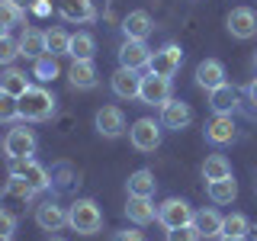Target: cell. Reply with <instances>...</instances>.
Returning <instances> with one entry per match:
<instances>
[{"label": "cell", "instance_id": "7402d4cb", "mask_svg": "<svg viewBox=\"0 0 257 241\" xmlns=\"http://www.w3.org/2000/svg\"><path fill=\"white\" fill-rule=\"evenodd\" d=\"M125 190H128V196H155L158 180H155V174H151L148 167H142V171H132V174H128Z\"/></svg>", "mask_w": 257, "mask_h": 241}, {"label": "cell", "instance_id": "e575fe53", "mask_svg": "<svg viewBox=\"0 0 257 241\" xmlns=\"http://www.w3.org/2000/svg\"><path fill=\"white\" fill-rule=\"evenodd\" d=\"M13 119H20V100L0 90V123H13Z\"/></svg>", "mask_w": 257, "mask_h": 241}, {"label": "cell", "instance_id": "d6a6232c", "mask_svg": "<svg viewBox=\"0 0 257 241\" xmlns=\"http://www.w3.org/2000/svg\"><path fill=\"white\" fill-rule=\"evenodd\" d=\"M23 20H26V13H23L20 4H13V0H0V23H4L7 29H10V26H23Z\"/></svg>", "mask_w": 257, "mask_h": 241}, {"label": "cell", "instance_id": "484cf974", "mask_svg": "<svg viewBox=\"0 0 257 241\" xmlns=\"http://www.w3.org/2000/svg\"><path fill=\"white\" fill-rule=\"evenodd\" d=\"M32 196H36V190H32L23 177H10V180H7V187H4V193H0V199H4V203H13V199H16V203H23V206H26Z\"/></svg>", "mask_w": 257, "mask_h": 241}, {"label": "cell", "instance_id": "2e32d148", "mask_svg": "<svg viewBox=\"0 0 257 241\" xmlns=\"http://www.w3.org/2000/svg\"><path fill=\"white\" fill-rule=\"evenodd\" d=\"M20 55L23 58H29V61H39L42 55H48V45H45V32L42 29H23V36H20Z\"/></svg>", "mask_w": 257, "mask_h": 241}, {"label": "cell", "instance_id": "60d3db41", "mask_svg": "<svg viewBox=\"0 0 257 241\" xmlns=\"http://www.w3.org/2000/svg\"><path fill=\"white\" fill-rule=\"evenodd\" d=\"M247 96H251V103L257 106V80H251V87H247Z\"/></svg>", "mask_w": 257, "mask_h": 241}, {"label": "cell", "instance_id": "5b68a950", "mask_svg": "<svg viewBox=\"0 0 257 241\" xmlns=\"http://www.w3.org/2000/svg\"><path fill=\"white\" fill-rule=\"evenodd\" d=\"M180 61H183V48L167 42L164 48H158L155 55H151L148 61V71L151 74H161V77H174L177 71H180Z\"/></svg>", "mask_w": 257, "mask_h": 241}, {"label": "cell", "instance_id": "f1b7e54d", "mask_svg": "<svg viewBox=\"0 0 257 241\" xmlns=\"http://www.w3.org/2000/svg\"><path fill=\"white\" fill-rule=\"evenodd\" d=\"M23 180H26V183H29V187H32V190H36V193H39V190H45V187H48V183H52V177H48V171H45V167H42V164H36V161H32V158H29V164H26V171H23Z\"/></svg>", "mask_w": 257, "mask_h": 241}, {"label": "cell", "instance_id": "ffe728a7", "mask_svg": "<svg viewBox=\"0 0 257 241\" xmlns=\"http://www.w3.org/2000/svg\"><path fill=\"white\" fill-rule=\"evenodd\" d=\"M151 29H155V23H151V16L145 13V10H132L122 20V32H125V39H148L151 36Z\"/></svg>", "mask_w": 257, "mask_h": 241}, {"label": "cell", "instance_id": "603a6c76", "mask_svg": "<svg viewBox=\"0 0 257 241\" xmlns=\"http://www.w3.org/2000/svg\"><path fill=\"white\" fill-rule=\"evenodd\" d=\"M222 222H225V215H219L215 209H199V212L193 215V225H196L199 238H219L222 235Z\"/></svg>", "mask_w": 257, "mask_h": 241}, {"label": "cell", "instance_id": "7dc6e473", "mask_svg": "<svg viewBox=\"0 0 257 241\" xmlns=\"http://www.w3.org/2000/svg\"><path fill=\"white\" fill-rule=\"evenodd\" d=\"M254 64H257V52H254Z\"/></svg>", "mask_w": 257, "mask_h": 241}, {"label": "cell", "instance_id": "c3c4849f", "mask_svg": "<svg viewBox=\"0 0 257 241\" xmlns=\"http://www.w3.org/2000/svg\"><path fill=\"white\" fill-rule=\"evenodd\" d=\"M4 241H10V238H4Z\"/></svg>", "mask_w": 257, "mask_h": 241}, {"label": "cell", "instance_id": "f6af8a7d", "mask_svg": "<svg viewBox=\"0 0 257 241\" xmlns=\"http://www.w3.org/2000/svg\"><path fill=\"white\" fill-rule=\"evenodd\" d=\"M7 36V26H4V23H0V39H4Z\"/></svg>", "mask_w": 257, "mask_h": 241}, {"label": "cell", "instance_id": "ba28073f", "mask_svg": "<svg viewBox=\"0 0 257 241\" xmlns=\"http://www.w3.org/2000/svg\"><path fill=\"white\" fill-rule=\"evenodd\" d=\"M4 151H7V158H29L32 151H36V135H32V129H26V126L10 129L7 139H4Z\"/></svg>", "mask_w": 257, "mask_h": 241}, {"label": "cell", "instance_id": "277c9868", "mask_svg": "<svg viewBox=\"0 0 257 241\" xmlns=\"http://www.w3.org/2000/svg\"><path fill=\"white\" fill-rule=\"evenodd\" d=\"M193 215H196V209H193L187 199H164V203L158 206V222L164 225V228H180V225H190Z\"/></svg>", "mask_w": 257, "mask_h": 241}, {"label": "cell", "instance_id": "30bf717a", "mask_svg": "<svg viewBox=\"0 0 257 241\" xmlns=\"http://www.w3.org/2000/svg\"><path fill=\"white\" fill-rule=\"evenodd\" d=\"M190 123H193L190 103H183V100H167L164 106H161V126H164V129L180 132V129H187Z\"/></svg>", "mask_w": 257, "mask_h": 241}, {"label": "cell", "instance_id": "74e56055", "mask_svg": "<svg viewBox=\"0 0 257 241\" xmlns=\"http://www.w3.org/2000/svg\"><path fill=\"white\" fill-rule=\"evenodd\" d=\"M26 164H29V158H7V174H10V177H23Z\"/></svg>", "mask_w": 257, "mask_h": 241}, {"label": "cell", "instance_id": "cb8c5ba5", "mask_svg": "<svg viewBox=\"0 0 257 241\" xmlns=\"http://www.w3.org/2000/svg\"><path fill=\"white\" fill-rule=\"evenodd\" d=\"M29 77H26V71H16V68H7L4 74H0V90L4 93H10V96H16V100H20L23 93L29 90Z\"/></svg>", "mask_w": 257, "mask_h": 241}, {"label": "cell", "instance_id": "f546056e", "mask_svg": "<svg viewBox=\"0 0 257 241\" xmlns=\"http://www.w3.org/2000/svg\"><path fill=\"white\" fill-rule=\"evenodd\" d=\"M247 231H251V222H247V215H244V212H231V215H225V222H222V235L247 238Z\"/></svg>", "mask_w": 257, "mask_h": 241}, {"label": "cell", "instance_id": "f35d334b", "mask_svg": "<svg viewBox=\"0 0 257 241\" xmlns=\"http://www.w3.org/2000/svg\"><path fill=\"white\" fill-rule=\"evenodd\" d=\"M112 241H145V235L142 231H116V235H112Z\"/></svg>", "mask_w": 257, "mask_h": 241}, {"label": "cell", "instance_id": "ee69618b", "mask_svg": "<svg viewBox=\"0 0 257 241\" xmlns=\"http://www.w3.org/2000/svg\"><path fill=\"white\" fill-rule=\"evenodd\" d=\"M251 235H254V241H257V222H254V225H251Z\"/></svg>", "mask_w": 257, "mask_h": 241}, {"label": "cell", "instance_id": "7a4b0ae2", "mask_svg": "<svg viewBox=\"0 0 257 241\" xmlns=\"http://www.w3.org/2000/svg\"><path fill=\"white\" fill-rule=\"evenodd\" d=\"M68 225L77 231V235H96L103 228V212L93 199H77L68 209Z\"/></svg>", "mask_w": 257, "mask_h": 241}, {"label": "cell", "instance_id": "9c48e42d", "mask_svg": "<svg viewBox=\"0 0 257 241\" xmlns=\"http://www.w3.org/2000/svg\"><path fill=\"white\" fill-rule=\"evenodd\" d=\"M109 84L119 100H139V93H142V74L132 68H122V64H119V71L112 74Z\"/></svg>", "mask_w": 257, "mask_h": 241}, {"label": "cell", "instance_id": "d4e9b609", "mask_svg": "<svg viewBox=\"0 0 257 241\" xmlns=\"http://www.w3.org/2000/svg\"><path fill=\"white\" fill-rule=\"evenodd\" d=\"M235 196H238V183H235V177H225V180H212V183H209V199H212L215 206H228V203H235Z\"/></svg>", "mask_w": 257, "mask_h": 241}, {"label": "cell", "instance_id": "3957f363", "mask_svg": "<svg viewBox=\"0 0 257 241\" xmlns=\"http://www.w3.org/2000/svg\"><path fill=\"white\" fill-rule=\"evenodd\" d=\"M128 142H132L135 151H155L161 145V123H155V119H148V116L135 119V123L128 126Z\"/></svg>", "mask_w": 257, "mask_h": 241}, {"label": "cell", "instance_id": "681fc988", "mask_svg": "<svg viewBox=\"0 0 257 241\" xmlns=\"http://www.w3.org/2000/svg\"><path fill=\"white\" fill-rule=\"evenodd\" d=\"M254 187H257V183H254Z\"/></svg>", "mask_w": 257, "mask_h": 241}, {"label": "cell", "instance_id": "52a82bcc", "mask_svg": "<svg viewBox=\"0 0 257 241\" xmlns=\"http://www.w3.org/2000/svg\"><path fill=\"white\" fill-rule=\"evenodd\" d=\"M225 26H228V32L235 39H254L257 36V13L251 10V7H235V10L228 13V20H225Z\"/></svg>", "mask_w": 257, "mask_h": 241}, {"label": "cell", "instance_id": "b9f144b4", "mask_svg": "<svg viewBox=\"0 0 257 241\" xmlns=\"http://www.w3.org/2000/svg\"><path fill=\"white\" fill-rule=\"evenodd\" d=\"M219 241H244V238H238V235H219Z\"/></svg>", "mask_w": 257, "mask_h": 241}, {"label": "cell", "instance_id": "9a60e30c", "mask_svg": "<svg viewBox=\"0 0 257 241\" xmlns=\"http://www.w3.org/2000/svg\"><path fill=\"white\" fill-rule=\"evenodd\" d=\"M196 84L203 87V90H215V87L228 84V80H225V64L215 61V58L199 61V68H196Z\"/></svg>", "mask_w": 257, "mask_h": 241}, {"label": "cell", "instance_id": "6da1fadb", "mask_svg": "<svg viewBox=\"0 0 257 241\" xmlns=\"http://www.w3.org/2000/svg\"><path fill=\"white\" fill-rule=\"evenodd\" d=\"M55 116V93H48L45 87H29L20 96V119L26 123H42V119Z\"/></svg>", "mask_w": 257, "mask_h": 241}, {"label": "cell", "instance_id": "836d02e7", "mask_svg": "<svg viewBox=\"0 0 257 241\" xmlns=\"http://www.w3.org/2000/svg\"><path fill=\"white\" fill-rule=\"evenodd\" d=\"M16 58H20V39H13L10 32H7V36L0 39V64H4V68H10Z\"/></svg>", "mask_w": 257, "mask_h": 241}, {"label": "cell", "instance_id": "7bdbcfd3", "mask_svg": "<svg viewBox=\"0 0 257 241\" xmlns=\"http://www.w3.org/2000/svg\"><path fill=\"white\" fill-rule=\"evenodd\" d=\"M13 4H20V7H32L36 0H13Z\"/></svg>", "mask_w": 257, "mask_h": 241}, {"label": "cell", "instance_id": "8992f818", "mask_svg": "<svg viewBox=\"0 0 257 241\" xmlns=\"http://www.w3.org/2000/svg\"><path fill=\"white\" fill-rule=\"evenodd\" d=\"M139 100L145 106H164L167 100H171V77H161V74H145L142 77V93Z\"/></svg>", "mask_w": 257, "mask_h": 241}, {"label": "cell", "instance_id": "4fadbf2b", "mask_svg": "<svg viewBox=\"0 0 257 241\" xmlns=\"http://www.w3.org/2000/svg\"><path fill=\"white\" fill-rule=\"evenodd\" d=\"M36 222H39L42 231H61L64 225H68V212H64V206L45 199L42 206H36Z\"/></svg>", "mask_w": 257, "mask_h": 241}, {"label": "cell", "instance_id": "83f0119b", "mask_svg": "<svg viewBox=\"0 0 257 241\" xmlns=\"http://www.w3.org/2000/svg\"><path fill=\"white\" fill-rule=\"evenodd\" d=\"M225 177H231V164L225 155H209L203 161V180H225Z\"/></svg>", "mask_w": 257, "mask_h": 241}, {"label": "cell", "instance_id": "d590c367", "mask_svg": "<svg viewBox=\"0 0 257 241\" xmlns=\"http://www.w3.org/2000/svg\"><path fill=\"white\" fill-rule=\"evenodd\" d=\"M167 241H199L196 225H180V228H167Z\"/></svg>", "mask_w": 257, "mask_h": 241}, {"label": "cell", "instance_id": "d6986e66", "mask_svg": "<svg viewBox=\"0 0 257 241\" xmlns=\"http://www.w3.org/2000/svg\"><path fill=\"white\" fill-rule=\"evenodd\" d=\"M235 119L231 116H215V119H209L206 123V139L212 142V145H228V142H235Z\"/></svg>", "mask_w": 257, "mask_h": 241}, {"label": "cell", "instance_id": "e0dca14e", "mask_svg": "<svg viewBox=\"0 0 257 241\" xmlns=\"http://www.w3.org/2000/svg\"><path fill=\"white\" fill-rule=\"evenodd\" d=\"M209 106H212L215 116H231L238 109V93L231 84H222L215 90H209Z\"/></svg>", "mask_w": 257, "mask_h": 241}, {"label": "cell", "instance_id": "8fae6325", "mask_svg": "<svg viewBox=\"0 0 257 241\" xmlns=\"http://www.w3.org/2000/svg\"><path fill=\"white\" fill-rule=\"evenodd\" d=\"M148 61H151V48L142 39H125L122 48H119V64L139 71V68H148Z\"/></svg>", "mask_w": 257, "mask_h": 241}, {"label": "cell", "instance_id": "5bb4252c", "mask_svg": "<svg viewBox=\"0 0 257 241\" xmlns=\"http://www.w3.org/2000/svg\"><path fill=\"white\" fill-rule=\"evenodd\" d=\"M58 13L68 23H93L96 20L93 0H58Z\"/></svg>", "mask_w": 257, "mask_h": 241}, {"label": "cell", "instance_id": "ab89813d", "mask_svg": "<svg viewBox=\"0 0 257 241\" xmlns=\"http://www.w3.org/2000/svg\"><path fill=\"white\" fill-rule=\"evenodd\" d=\"M32 10H36L39 16H45L48 13V4H45V0H36V4H32Z\"/></svg>", "mask_w": 257, "mask_h": 241}, {"label": "cell", "instance_id": "4316f807", "mask_svg": "<svg viewBox=\"0 0 257 241\" xmlns=\"http://www.w3.org/2000/svg\"><path fill=\"white\" fill-rule=\"evenodd\" d=\"M93 52H96V42H93L90 32H77V36H71L68 55L74 61H93Z\"/></svg>", "mask_w": 257, "mask_h": 241}, {"label": "cell", "instance_id": "4dcf8cb0", "mask_svg": "<svg viewBox=\"0 0 257 241\" xmlns=\"http://www.w3.org/2000/svg\"><path fill=\"white\" fill-rule=\"evenodd\" d=\"M32 77H39L42 84L58 77V61H55V55H42L39 61H32Z\"/></svg>", "mask_w": 257, "mask_h": 241}, {"label": "cell", "instance_id": "8d00e7d4", "mask_svg": "<svg viewBox=\"0 0 257 241\" xmlns=\"http://www.w3.org/2000/svg\"><path fill=\"white\" fill-rule=\"evenodd\" d=\"M13 231H16V215L7 212V209H0V241L13 238Z\"/></svg>", "mask_w": 257, "mask_h": 241}, {"label": "cell", "instance_id": "7c38bea8", "mask_svg": "<svg viewBox=\"0 0 257 241\" xmlns=\"http://www.w3.org/2000/svg\"><path fill=\"white\" fill-rule=\"evenodd\" d=\"M96 132L100 135H106V139H119V135L125 132V116H122V109L119 106H103V109H96Z\"/></svg>", "mask_w": 257, "mask_h": 241}, {"label": "cell", "instance_id": "bcb514c9", "mask_svg": "<svg viewBox=\"0 0 257 241\" xmlns=\"http://www.w3.org/2000/svg\"><path fill=\"white\" fill-rule=\"evenodd\" d=\"M48 241H64V238H48Z\"/></svg>", "mask_w": 257, "mask_h": 241}, {"label": "cell", "instance_id": "44dd1931", "mask_svg": "<svg viewBox=\"0 0 257 241\" xmlns=\"http://www.w3.org/2000/svg\"><path fill=\"white\" fill-rule=\"evenodd\" d=\"M68 80H71L74 90H93L100 77H96L93 61H74V64H71V71H68Z\"/></svg>", "mask_w": 257, "mask_h": 241}, {"label": "cell", "instance_id": "1f68e13d", "mask_svg": "<svg viewBox=\"0 0 257 241\" xmlns=\"http://www.w3.org/2000/svg\"><path fill=\"white\" fill-rule=\"evenodd\" d=\"M45 45H48V55H68V45H71V36L64 29H48L45 32Z\"/></svg>", "mask_w": 257, "mask_h": 241}, {"label": "cell", "instance_id": "ac0fdd59", "mask_svg": "<svg viewBox=\"0 0 257 241\" xmlns=\"http://www.w3.org/2000/svg\"><path fill=\"white\" fill-rule=\"evenodd\" d=\"M125 219L132 225H148L158 219V209L151 206V196H128V206H125Z\"/></svg>", "mask_w": 257, "mask_h": 241}]
</instances>
